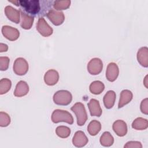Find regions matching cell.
Here are the masks:
<instances>
[{
  "mask_svg": "<svg viewBox=\"0 0 148 148\" xmlns=\"http://www.w3.org/2000/svg\"><path fill=\"white\" fill-rule=\"evenodd\" d=\"M53 99L56 105L66 106L71 102L72 100V95L69 91L61 90L57 91L54 93Z\"/></svg>",
  "mask_w": 148,
  "mask_h": 148,
  "instance_id": "4",
  "label": "cell"
},
{
  "mask_svg": "<svg viewBox=\"0 0 148 148\" xmlns=\"http://www.w3.org/2000/svg\"><path fill=\"white\" fill-rule=\"evenodd\" d=\"M49 20L56 26L61 25L65 20V16L62 12L54 9H50L46 13Z\"/></svg>",
  "mask_w": 148,
  "mask_h": 148,
  "instance_id": "6",
  "label": "cell"
},
{
  "mask_svg": "<svg viewBox=\"0 0 148 148\" xmlns=\"http://www.w3.org/2000/svg\"><path fill=\"white\" fill-rule=\"evenodd\" d=\"M119 74V69L114 62L109 63L106 71V77L108 81L113 82L116 80Z\"/></svg>",
  "mask_w": 148,
  "mask_h": 148,
  "instance_id": "11",
  "label": "cell"
},
{
  "mask_svg": "<svg viewBox=\"0 0 148 148\" xmlns=\"http://www.w3.org/2000/svg\"><path fill=\"white\" fill-rule=\"evenodd\" d=\"M8 50V46L7 45L1 43H0V52H5L7 51Z\"/></svg>",
  "mask_w": 148,
  "mask_h": 148,
  "instance_id": "32",
  "label": "cell"
},
{
  "mask_svg": "<svg viewBox=\"0 0 148 148\" xmlns=\"http://www.w3.org/2000/svg\"><path fill=\"white\" fill-rule=\"evenodd\" d=\"M1 31L2 35L10 41L16 40L20 36L19 31L17 28L9 25H3Z\"/></svg>",
  "mask_w": 148,
  "mask_h": 148,
  "instance_id": "9",
  "label": "cell"
},
{
  "mask_svg": "<svg viewBox=\"0 0 148 148\" xmlns=\"http://www.w3.org/2000/svg\"><path fill=\"white\" fill-rule=\"evenodd\" d=\"M90 91L95 95L100 94L105 89L104 84L99 80L92 82L89 87Z\"/></svg>",
  "mask_w": 148,
  "mask_h": 148,
  "instance_id": "21",
  "label": "cell"
},
{
  "mask_svg": "<svg viewBox=\"0 0 148 148\" xmlns=\"http://www.w3.org/2000/svg\"><path fill=\"white\" fill-rule=\"evenodd\" d=\"M19 5L24 12L31 16L38 14L40 10V1L38 0H21L19 1Z\"/></svg>",
  "mask_w": 148,
  "mask_h": 148,
  "instance_id": "1",
  "label": "cell"
},
{
  "mask_svg": "<svg viewBox=\"0 0 148 148\" xmlns=\"http://www.w3.org/2000/svg\"><path fill=\"white\" fill-rule=\"evenodd\" d=\"M88 139L85 134L82 131H77L75 132L73 139L72 143L77 147H82L84 146L88 143Z\"/></svg>",
  "mask_w": 148,
  "mask_h": 148,
  "instance_id": "12",
  "label": "cell"
},
{
  "mask_svg": "<svg viewBox=\"0 0 148 148\" xmlns=\"http://www.w3.org/2000/svg\"><path fill=\"white\" fill-rule=\"evenodd\" d=\"M101 130V124L99 121L94 120H92L87 127V131L91 136H95Z\"/></svg>",
  "mask_w": 148,
  "mask_h": 148,
  "instance_id": "24",
  "label": "cell"
},
{
  "mask_svg": "<svg viewBox=\"0 0 148 148\" xmlns=\"http://www.w3.org/2000/svg\"><path fill=\"white\" fill-rule=\"evenodd\" d=\"M10 59L8 57H0V69L2 71L8 69Z\"/></svg>",
  "mask_w": 148,
  "mask_h": 148,
  "instance_id": "29",
  "label": "cell"
},
{
  "mask_svg": "<svg viewBox=\"0 0 148 148\" xmlns=\"http://www.w3.org/2000/svg\"><path fill=\"white\" fill-rule=\"evenodd\" d=\"M87 105L91 116L100 117L101 116L102 110L98 100L95 99H91L88 103Z\"/></svg>",
  "mask_w": 148,
  "mask_h": 148,
  "instance_id": "16",
  "label": "cell"
},
{
  "mask_svg": "<svg viewBox=\"0 0 148 148\" xmlns=\"http://www.w3.org/2000/svg\"><path fill=\"white\" fill-rule=\"evenodd\" d=\"M137 60L142 66L145 68L148 66V48L147 47H142L138 50Z\"/></svg>",
  "mask_w": 148,
  "mask_h": 148,
  "instance_id": "18",
  "label": "cell"
},
{
  "mask_svg": "<svg viewBox=\"0 0 148 148\" xmlns=\"http://www.w3.org/2000/svg\"><path fill=\"white\" fill-rule=\"evenodd\" d=\"M140 108L142 113L145 114H148V99L147 98L142 101Z\"/></svg>",
  "mask_w": 148,
  "mask_h": 148,
  "instance_id": "31",
  "label": "cell"
},
{
  "mask_svg": "<svg viewBox=\"0 0 148 148\" xmlns=\"http://www.w3.org/2000/svg\"><path fill=\"white\" fill-rule=\"evenodd\" d=\"M59 80V74L54 69H49L45 74L44 81L48 86L55 85Z\"/></svg>",
  "mask_w": 148,
  "mask_h": 148,
  "instance_id": "14",
  "label": "cell"
},
{
  "mask_svg": "<svg viewBox=\"0 0 148 148\" xmlns=\"http://www.w3.org/2000/svg\"><path fill=\"white\" fill-rule=\"evenodd\" d=\"M56 133L60 138H66L71 134V129L64 125L58 126L56 129Z\"/></svg>",
  "mask_w": 148,
  "mask_h": 148,
  "instance_id": "26",
  "label": "cell"
},
{
  "mask_svg": "<svg viewBox=\"0 0 148 148\" xmlns=\"http://www.w3.org/2000/svg\"><path fill=\"white\" fill-rule=\"evenodd\" d=\"M112 128L114 132L119 136H124L127 133V125L123 120H117L115 121L113 124Z\"/></svg>",
  "mask_w": 148,
  "mask_h": 148,
  "instance_id": "13",
  "label": "cell"
},
{
  "mask_svg": "<svg viewBox=\"0 0 148 148\" xmlns=\"http://www.w3.org/2000/svg\"><path fill=\"white\" fill-rule=\"evenodd\" d=\"M147 75L146 76V77H145V80H147ZM146 84H147V82H145V87L147 88V86H146Z\"/></svg>",
  "mask_w": 148,
  "mask_h": 148,
  "instance_id": "33",
  "label": "cell"
},
{
  "mask_svg": "<svg viewBox=\"0 0 148 148\" xmlns=\"http://www.w3.org/2000/svg\"><path fill=\"white\" fill-rule=\"evenodd\" d=\"M133 94L132 92L128 90H124L120 93V99L118 103V108L120 109L124 105L130 103L132 99Z\"/></svg>",
  "mask_w": 148,
  "mask_h": 148,
  "instance_id": "19",
  "label": "cell"
},
{
  "mask_svg": "<svg viewBox=\"0 0 148 148\" xmlns=\"http://www.w3.org/2000/svg\"><path fill=\"white\" fill-rule=\"evenodd\" d=\"M71 5V1L64 0V1H55L53 4L54 9L58 11L62 10H66L69 8Z\"/></svg>",
  "mask_w": 148,
  "mask_h": 148,
  "instance_id": "27",
  "label": "cell"
},
{
  "mask_svg": "<svg viewBox=\"0 0 148 148\" xmlns=\"http://www.w3.org/2000/svg\"><path fill=\"white\" fill-rule=\"evenodd\" d=\"M116 92L113 90L108 91L103 97V101L104 106L106 109H111L114 105L116 101Z\"/></svg>",
  "mask_w": 148,
  "mask_h": 148,
  "instance_id": "20",
  "label": "cell"
},
{
  "mask_svg": "<svg viewBox=\"0 0 148 148\" xmlns=\"http://www.w3.org/2000/svg\"><path fill=\"white\" fill-rule=\"evenodd\" d=\"M51 120L54 123L65 122L69 124L73 123V118L72 114L66 110L56 109L51 114Z\"/></svg>",
  "mask_w": 148,
  "mask_h": 148,
  "instance_id": "3",
  "label": "cell"
},
{
  "mask_svg": "<svg viewBox=\"0 0 148 148\" xmlns=\"http://www.w3.org/2000/svg\"><path fill=\"white\" fill-rule=\"evenodd\" d=\"M29 92V86L28 84L23 80L19 81L16 86L14 95L17 97H21L28 94Z\"/></svg>",
  "mask_w": 148,
  "mask_h": 148,
  "instance_id": "17",
  "label": "cell"
},
{
  "mask_svg": "<svg viewBox=\"0 0 148 148\" xmlns=\"http://www.w3.org/2000/svg\"><path fill=\"white\" fill-rule=\"evenodd\" d=\"M36 29L42 36L45 37L50 36L53 32V28L47 24L43 17L39 18L36 23Z\"/></svg>",
  "mask_w": 148,
  "mask_h": 148,
  "instance_id": "7",
  "label": "cell"
},
{
  "mask_svg": "<svg viewBox=\"0 0 148 148\" xmlns=\"http://www.w3.org/2000/svg\"><path fill=\"white\" fill-rule=\"evenodd\" d=\"M10 123V117L9 114L5 112H0V126L5 127L9 125Z\"/></svg>",
  "mask_w": 148,
  "mask_h": 148,
  "instance_id": "28",
  "label": "cell"
},
{
  "mask_svg": "<svg viewBox=\"0 0 148 148\" xmlns=\"http://www.w3.org/2000/svg\"><path fill=\"white\" fill-rule=\"evenodd\" d=\"M5 14L11 21L18 24L20 21V10H17L12 6H6L5 8Z\"/></svg>",
  "mask_w": 148,
  "mask_h": 148,
  "instance_id": "10",
  "label": "cell"
},
{
  "mask_svg": "<svg viewBox=\"0 0 148 148\" xmlns=\"http://www.w3.org/2000/svg\"><path fill=\"white\" fill-rule=\"evenodd\" d=\"M12 86L11 80L8 78H3L0 80V94L2 95L8 92Z\"/></svg>",
  "mask_w": 148,
  "mask_h": 148,
  "instance_id": "25",
  "label": "cell"
},
{
  "mask_svg": "<svg viewBox=\"0 0 148 148\" xmlns=\"http://www.w3.org/2000/svg\"><path fill=\"white\" fill-rule=\"evenodd\" d=\"M20 10V15H21V23H20L21 27L24 29H31L34 21V17L25 13L22 10Z\"/></svg>",
  "mask_w": 148,
  "mask_h": 148,
  "instance_id": "15",
  "label": "cell"
},
{
  "mask_svg": "<svg viewBox=\"0 0 148 148\" xmlns=\"http://www.w3.org/2000/svg\"><path fill=\"white\" fill-rule=\"evenodd\" d=\"M124 148H142V145L140 142L138 141H129L126 143L124 146Z\"/></svg>",
  "mask_w": 148,
  "mask_h": 148,
  "instance_id": "30",
  "label": "cell"
},
{
  "mask_svg": "<svg viewBox=\"0 0 148 148\" xmlns=\"http://www.w3.org/2000/svg\"><path fill=\"white\" fill-rule=\"evenodd\" d=\"M87 68L91 75H98L101 72L103 68L102 61L98 58H93L88 62Z\"/></svg>",
  "mask_w": 148,
  "mask_h": 148,
  "instance_id": "8",
  "label": "cell"
},
{
  "mask_svg": "<svg viewBox=\"0 0 148 148\" xmlns=\"http://www.w3.org/2000/svg\"><path fill=\"white\" fill-rule=\"evenodd\" d=\"M13 69L16 75L19 76L24 75L28 71V62L24 58L18 57L14 62Z\"/></svg>",
  "mask_w": 148,
  "mask_h": 148,
  "instance_id": "5",
  "label": "cell"
},
{
  "mask_svg": "<svg viewBox=\"0 0 148 148\" xmlns=\"http://www.w3.org/2000/svg\"><path fill=\"white\" fill-rule=\"evenodd\" d=\"M99 141L102 146L104 147H110L114 143V138L109 132L106 131L101 136Z\"/></svg>",
  "mask_w": 148,
  "mask_h": 148,
  "instance_id": "22",
  "label": "cell"
},
{
  "mask_svg": "<svg viewBox=\"0 0 148 148\" xmlns=\"http://www.w3.org/2000/svg\"><path fill=\"white\" fill-rule=\"evenodd\" d=\"M132 127L136 130H145L148 127L147 120L142 117H138L132 122Z\"/></svg>",
  "mask_w": 148,
  "mask_h": 148,
  "instance_id": "23",
  "label": "cell"
},
{
  "mask_svg": "<svg viewBox=\"0 0 148 148\" xmlns=\"http://www.w3.org/2000/svg\"><path fill=\"white\" fill-rule=\"evenodd\" d=\"M71 110L76 116L77 125L79 126L83 125L88 119L84 105L81 102H76L71 107Z\"/></svg>",
  "mask_w": 148,
  "mask_h": 148,
  "instance_id": "2",
  "label": "cell"
}]
</instances>
